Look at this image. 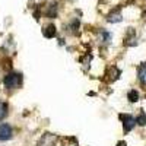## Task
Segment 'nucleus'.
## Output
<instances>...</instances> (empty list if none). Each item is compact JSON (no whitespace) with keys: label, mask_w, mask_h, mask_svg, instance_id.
Listing matches in <instances>:
<instances>
[{"label":"nucleus","mask_w":146,"mask_h":146,"mask_svg":"<svg viewBox=\"0 0 146 146\" xmlns=\"http://www.w3.org/2000/svg\"><path fill=\"white\" fill-rule=\"evenodd\" d=\"M22 83V75L21 73H9L5 78V86L7 89H16L19 85Z\"/></svg>","instance_id":"1"},{"label":"nucleus","mask_w":146,"mask_h":146,"mask_svg":"<svg viewBox=\"0 0 146 146\" xmlns=\"http://www.w3.org/2000/svg\"><path fill=\"white\" fill-rule=\"evenodd\" d=\"M120 120L123 121V129L127 133L133 127H135V124H136V118L133 117V115H130V114H120Z\"/></svg>","instance_id":"2"},{"label":"nucleus","mask_w":146,"mask_h":146,"mask_svg":"<svg viewBox=\"0 0 146 146\" xmlns=\"http://www.w3.org/2000/svg\"><path fill=\"white\" fill-rule=\"evenodd\" d=\"M13 136V131L9 124H2L0 126V140H10Z\"/></svg>","instance_id":"3"},{"label":"nucleus","mask_w":146,"mask_h":146,"mask_svg":"<svg viewBox=\"0 0 146 146\" xmlns=\"http://www.w3.org/2000/svg\"><path fill=\"white\" fill-rule=\"evenodd\" d=\"M137 76H139V80L146 86V63H142L139 70H137Z\"/></svg>","instance_id":"4"},{"label":"nucleus","mask_w":146,"mask_h":146,"mask_svg":"<svg viewBox=\"0 0 146 146\" xmlns=\"http://www.w3.org/2000/svg\"><path fill=\"white\" fill-rule=\"evenodd\" d=\"M42 34H44L45 38H53V36H56V27L54 25L45 27V29L42 31Z\"/></svg>","instance_id":"5"},{"label":"nucleus","mask_w":146,"mask_h":146,"mask_svg":"<svg viewBox=\"0 0 146 146\" xmlns=\"http://www.w3.org/2000/svg\"><path fill=\"white\" fill-rule=\"evenodd\" d=\"M127 98H129L130 102H136V101L139 100V92L135 91V89H131V91L129 92V95H127Z\"/></svg>","instance_id":"6"},{"label":"nucleus","mask_w":146,"mask_h":146,"mask_svg":"<svg viewBox=\"0 0 146 146\" xmlns=\"http://www.w3.org/2000/svg\"><path fill=\"white\" fill-rule=\"evenodd\" d=\"M6 115H7V104L0 102V120H3Z\"/></svg>","instance_id":"7"},{"label":"nucleus","mask_w":146,"mask_h":146,"mask_svg":"<svg viewBox=\"0 0 146 146\" xmlns=\"http://www.w3.org/2000/svg\"><path fill=\"white\" fill-rule=\"evenodd\" d=\"M121 21V15L118 13V12H114V13H110V16H108V22H120Z\"/></svg>","instance_id":"8"},{"label":"nucleus","mask_w":146,"mask_h":146,"mask_svg":"<svg viewBox=\"0 0 146 146\" xmlns=\"http://www.w3.org/2000/svg\"><path fill=\"white\" fill-rule=\"evenodd\" d=\"M136 123L139 126H146V113H140L136 118Z\"/></svg>","instance_id":"9"},{"label":"nucleus","mask_w":146,"mask_h":146,"mask_svg":"<svg viewBox=\"0 0 146 146\" xmlns=\"http://www.w3.org/2000/svg\"><path fill=\"white\" fill-rule=\"evenodd\" d=\"M117 146H127V145H126V142H118Z\"/></svg>","instance_id":"10"}]
</instances>
